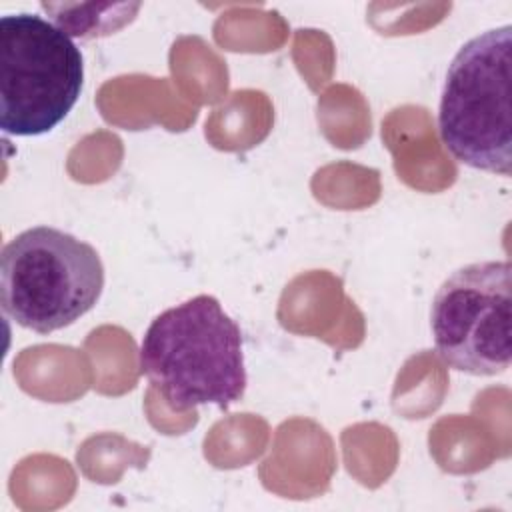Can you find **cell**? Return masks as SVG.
I'll use <instances>...</instances> for the list:
<instances>
[{
  "mask_svg": "<svg viewBox=\"0 0 512 512\" xmlns=\"http://www.w3.org/2000/svg\"><path fill=\"white\" fill-rule=\"evenodd\" d=\"M430 326L438 356L454 370L496 376L512 358V268L484 260L458 268L438 288Z\"/></svg>",
  "mask_w": 512,
  "mask_h": 512,
  "instance_id": "cell-5",
  "label": "cell"
},
{
  "mask_svg": "<svg viewBox=\"0 0 512 512\" xmlns=\"http://www.w3.org/2000/svg\"><path fill=\"white\" fill-rule=\"evenodd\" d=\"M140 372L174 410L202 404L226 410L248 384L240 326L214 296L198 294L176 304L148 326Z\"/></svg>",
  "mask_w": 512,
  "mask_h": 512,
  "instance_id": "cell-1",
  "label": "cell"
},
{
  "mask_svg": "<svg viewBox=\"0 0 512 512\" xmlns=\"http://www.w3.org/2000/svg\"><path fill=\"white\" fill-rule=\"evenodd\" d=\"M84 58L72 36L38 14L0 18V128L40 136L76 106Z\"/></svg>",
  "mask_w": 512,
  "mask_h": 512,
  "instance_id": "cell-4",
  "label": "cell"
},
{
  "mask_svg": "<svg viewBox=\"0 0 512 512\" xmlns=\"http://www.w3.org/2000/svg\"><path fill=\"white\" fill-rule=\"evenodd\" d=\"M512 26L470 38L452 58L442 88L438 130L466 166L510 176L512 168Z\"/></svg>",
  "mask_w": 512,
  "mask_h": 512,
  "instance_id": "cell-3",
  "label": "cell"
},
{
  "mask_svg": "<svg viewBox=\"0 0 512 512\" xmlns=\"http://www.w3.org/2000/svg\"><path fill=\"white\" fill-rule=\"evenodd\" d=\"M104 266L84 240L34 226L4 244L0 254V302L18 326L38 334L74 324L100 300Z\"/></svg>",
  "mask_w": 512,
  "mask_h": 512,
  "instance_id": "cell-2",
  "label": "cell"
}]
</instances>
